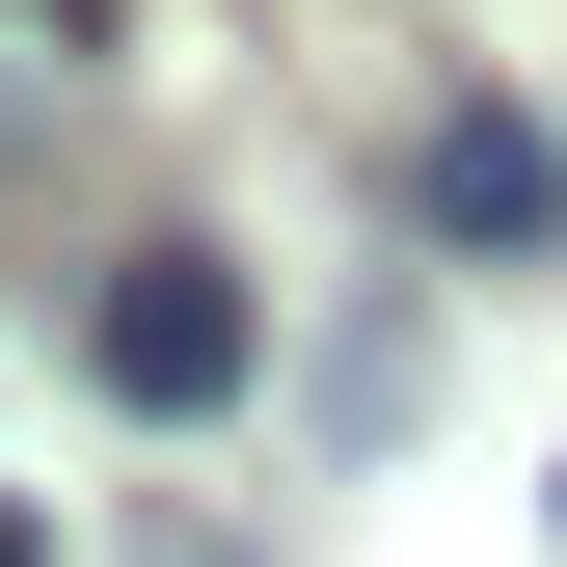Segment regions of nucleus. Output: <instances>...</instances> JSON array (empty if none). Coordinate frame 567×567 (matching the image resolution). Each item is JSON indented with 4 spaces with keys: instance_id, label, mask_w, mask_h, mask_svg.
<instances>
[{
    "instance_id": "f257e3e1",
    "label": "nucleus",
    "mask_w": 567,
    "mask_h": 567,
    "mask_svg": "<svg viewBox=\"0 0 567 567\" xmlns=\"http://www.w3.org/2000/svg\"><path fill=\"white\" fill-rule=\"evenodd\" d=\"M82 379L135 405V433H217V405L270 379V298H244V270H217V244H135V270H109V298H82Z\"/></svg>"
},
{
    "instance_id": "f03ea898",
    "label": "nucleus",
    "mask_w": 567,
    "mask_h": 567,
    "mask_svg": "<svg viewBox=\"0 0 567 567\" xmlns=\"http://www.w3.org/2000/svg\"><path fill=\"white\" fill-rule=\"evenodd\" d=\"M405 189H433V244H486V270H514V244H567V163H540V109H433V163H405Z\"/></svg>"
},
{
    "instance_id": "7ed1b4c3",
    "label": "nucleus",
    "mask_w": 567,
    "mask_h": 567,
    "mask_svg": "<svg viewBox=\"0 0 567 567\" xmlns=\"http://www.w3.org/2000/svg\"><path fill=\"white\" fill-rule=\"evenodd\" d=\"M0 567H54V540H28V514H0Z\"/></svg>"
}]
</instances>
